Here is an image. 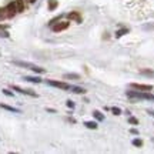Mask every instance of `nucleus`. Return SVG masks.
Masks as SVG:
<instances>
[{"instance_id": "f257e3e1", "label": "nucleus", "mask_w": 154, "mask_h": 154, "mask_svg": "<svg viewBox=\"0 0 154 154\" xmlns=\"http://www.w3.org/2000/svg\"><path fill=\"white\" fill-rule=\"evenodd\" d=\"M127 97L134 100H154V94H150L149 91H138V90H130L127 91Z\"/></svg>"}, {"instance_id": "f03ea898", "label": "nucleus", "mask_w": 154, "mask_h": 154, "mask_svg": "<svg viewBox=\"0 0 154 154\" xmlns=\"http://www.w3.org/2000/svg\"><path fill=\"white\" fill-rule=\"evenodd\" d=\"M16 66H20V67H24V69H30L36 73H44V69L42 67H37L36 64H32V63H27V61H19V60H14L13 61Z\"/></svg>"}, {"instance_id": "7ed1b4c3", "label": "nucleus", "mask_w": 154, "mask_h": 154, "mask_svg": "<svg viewBox=\"0 0 154 154\" xmlns=\"http://www.w3.org/2000/svg\"><path fill=\"white\" fill-rule=\"evenodd\" d=\"M130 87L133 90H138V91H150V90H153L151 84H140V83H131Z\"/></svg>"}, {"instance_id": "20e7f679", "label": "nucleus", "mask_w": 154, "mask_h": 154, "mask_svg": "<svg viewBox=\"0 0 154 154\" xmlns=\"http://www.w3.org/2000/svg\"><path fill=\"white\" fill-rule=\"evenodd\" d=\"M47 84L53 86V87H57V88H61V90H69L70 86L67 83H63V82H56V80H47Z\"/></svg>"}, {"instance_id": "39448f33", "label": "nucleus", "mask_w": 154, "mask_h": 154, "mask_svg": "<svg viewBox=\"0 0 154 154\" xmlns=\"http://www.w3.org/2000/svg\"><path fill=\"white\" fill-rule=\"evenodd\" d=\"M53 32H56V33H59V32H63V30H66L67 27H69V22H59V23H54L53 26Z\"/></svg>"}, {"instance_id": "423d86ee", "label": "nucleus", "mask_w": 154, "mask_h": 154, "mask_svg": "<svg viewBox=\"0 0 154 154\" xmlns=\"http://www.w3.org/2000/svg\"><path fill=\"white\" fill-rule=\"evenodd\" d=\"M5 10H6V14H7L9 17L14 16V14H16V11H17L16 3H14V2H13V3H9V5H7V7H6Z\"/></svg>"}, {"instance_id": "0eeeda50", "label": "nucleus", "mask_w": 154, "mask_h": 154, "mask_svg": "<svg viewBox=\"0 0 154 154\" xmlns=\"http://www.w3.org/2000/svg\"><path fill=\"white\" fill-rule=\"evenodd\" d=\"M13 90H16V91H19V93H22V94L32 96V97H37V94L34 93L33 90H29V88H22V87H17V86H13Z\"/></svg>"}, {"instance_id": "6e6552de", "label": "nucleus", "mask_w": 154, "mask_h": 154, "mask_svg": "<svg viewBox=\"0 0 154 154\" xmlns=\"http://www.w3.org/2000/svg\"><path fill=\"white\" fill-rule=\"evenodd\" d=\"M67 17H69L70 20H76L77 23H82V17H80V14H79V13H76V11H72V13H70Z\"/></svg>"}, {"instance_id": "1a4fd4ad", "label": "nucleus", "mask_w": 154, "mask_h": 154, "mask_svg": "<svg viewBox=\"0 0 154 154\" xmlns=\"http://www.w3.org/2000/svg\"><path fill=\"white\" fill-rule=\"evenodd\" d=\"M2 109H5V110H9V111H13V113H20L19 109H14V107H11V106H7V104H0Z\"/></svg>"}, {"instance_id": "9d476101", "label": "nucleus", "mask_w": 154, "mask_h": 154, "mask_svg": "<svg viewBox=\"0 0 154 154\" xmlns=\"http://www.w3.org/2000/svg\"><path fill=\"white\" fill-rule=\"evenodd\" d=\"M14 3H16L17 11H23V10H24V3H23V0H14Z\"/></svg>"}, {"instance_id": "9b49d317", "label": "nucleus", "mask_w": 154, "mask_h": 154, "mask_svg": "<svg viewBox=\"0 0 154 154\" xmlns=\"http://www.w3.org/2000/svg\"><path fill=\"white\" fill-rule=\"evenodd\" d=\"M93 116H94V119H97V120H99V121H103V120H104V116L101 114L100 111H94V113H93Z\"/></svg>"}, {"instance_id": "f8f14e48", "label": "nucleus", "mask_w": 154, "mask_h": 154, "mask_svg": "<svg viewBox=\"0 0 154 154\" xmlns=\"http://www.w3.org/2000/svg\"><path fill=\"white\" fill-rule=\"evenodd\" d=\"M57 7V0H50L49 2V10H54Z\"/></svg>"}, {"instance_id": "ddd939ff", "label": "nucleus", "mask_w": 154, "mask_h": 154, "mask_svg": "<svg viewBox=\"0 0 154 154\" xmlns=\"http://www.w3.org/2000/svg\"><path fill=\"white\" fill-rule=\"evenodd\" d=\"M84 124H86V127H87V128H91V130L97 128V124H96L94 121H87V123H84Z\"/></svg>"}, {"instance_id": "4468645a", "label": "nucleus", "mask_w": 154, "mask_h": 154, "mask_svg": "<svg viewBox=\"0 0 154 154\" xmlns=\"http://www.w3.org/2000/svg\"><path fill=\"white\" fill-rule=\"evenodd\" d=\"M66 79H72V80H77V79H80V76L79 74H74V73H69V74H66Z\"/></svg>"}, {"instance_id": "2eb2a0df", "label": "nucleus", "mask_w": 154, "mask_h": 154, "mask_svg": "<svg viewBox=\"0 0 154 154\" xmlns=\"http://www.w3.org/2000/svg\"><path fill=\"white\" fill-rule=\"evenodd\" d=\"M72 90L74 91V93H77V94H84V93H86V90H84V88H82V87H73Z\"/></svg>"}, {"instance_id": "dca6fc26", "label": "nucleus", "mask_w": 154, "mask_h": 154, "mask_svg": "<svg viewBox=\"0 0 154 154\" xmlns=\"http://www.w3.org/2000/svg\"><path fill=\"white\" fill-rule=\"evenodd\" d=\"M27 82H32V83H40L42 80L40 79H37V77H24Z\"/></svg>"}, {"instance_id": "f3484780", "label": "nucleus", "mask_w": 154, "mask_h": 154, "mask_svg": "<svg viewBox=\"0 0 154 154\" xmlns=\"http://www.w3.org/2000/svg\"><path fill=\"white\" fill-rule=\"evenodd\" d=\"M133 144H134L136 147H141V146H143V141H141L140 138H136V140H133Z\"/></svg>"}, {"instance_id": "a211bd4d", "label": "nucleus", "mask_w": 154, "mask_h": 154, "mask_svg": "<svg viewBox=\"0 0 154 154\" xmlns=\"http://www.w3.org/2000/svg\"><path fill=\"white\" fill-rule=\"evenodd\" d=\"M111 111H113V114H116V116L121 114V110L119 109V107H111Z\"/></svg>"}, {"instance_id": "6ab92c4d", "label": "nucleus", "mask_w": 154, "mask_h": 154, "mask_svg": "<svg viewBox=\"0 0 154 154\" xmlns=\"http://www.w3.org/2000/svg\"><path fill=\"white\" fill-rule=\"evenodd\" d=\"M128 121H130L131 124H134V126H136V124H137V123H138V120H137V119H136V117H130V119H128Z\"/></svg>"}, {"instance_id": "aec40b11", "label": "nucleus", "mask_w": 154, "mask_h": 154, "mask_svg": "<svg viewBox=\"0 0 154 154\" xmlns=\"http://www.w3.org/2000/svg\"><path fill=\"white\" fill-rule=\"evenodd\" d=\"M126 33H127V30H120V32L117 33V37H120L121 34H126Z\"/></svg>"}, {"instance_id": "412c9836", "label": "nucleus", "mask_w": 154, "mask_h": 154, "mask_svg": "<svg viewBox=\"0 0 154 154\" xmlns=\"http://www.w3.org/2000/svg\"><path fill=\"white\" fill-rule=\"evenodd\" d=\"M6 29H7L6 24H0V32H3V30H6Z\"/></svg>"}, {"instance_id": "4be33fe9", "label": "nucleus", "mask_w": 154, "mask_h": 154, "mask_svg": "<svg viewBox=\"0 0 154 154\" xmlns=\"http://www.w3.org/2000/svg\"><path fill=\"white\" fill-rule=\"evenodd\" d=\"M3 93H5L6 96H13V94H11L10 91H9V90H3Z\"/></svg>"}, {"instance_id": "5701e85b", "label": "nucleus", "mask_w": 154, "mask_h": 154, "mask_svg": "<svg viewBox=\"0 0 154 154\" xmlns=\"http://www.w3.org/2000/svg\"><path fill=\"white\" fill-rule=\"evenodd\" d=\"M67 106H69V107H74V104H73L72 101H67Z\"/></svg>"}, {"instance_id": "b1692460", "label": "nucleus", "mask_w": 154, "mask_h": 154, "mask_svg": "<svg viewBox=\"0 0 154 154\" xmlns=\"http://www.w3.org/2000/svg\"><path fill=\"white\" fill-rule=\"evenodd\" d=\"M29 2H30V3H34V2H36V0H29Z\"/></svg>"}]
</instances>
